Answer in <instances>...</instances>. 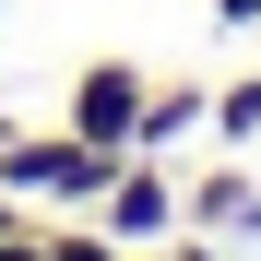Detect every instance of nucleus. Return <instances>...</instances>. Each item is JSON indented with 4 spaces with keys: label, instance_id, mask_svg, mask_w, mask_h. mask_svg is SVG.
I'll return each mask as SVG.
<instances>
[{
    "label": "nucleus",
    "instance_id": "f257e3e1",
    "mask_svg": "<svg viewBox=\"0 0 261 261\" xmlns=\"http://www.w3.org/2000/svg\"><path fill=\"white\" fill-rule=\"evenodd\" d=\"M107 178H119V154L83 143V130H12L0 143V202H71V214H95Z\"/></svg>",
    "mask_w": 261,
    "mask_h": 261
},
{
    "label": "nucleus",
    "instance_id": "f03ea898",
    "mask_svg": "<svg viewBox=\"0 0 261 261\" xmlns=\"http://www.w3.org/2000/svg\"><path fill=\"white\" fill-rule=\"evenodd\" d=\"M143 95H154V71H143V60H83V71H71V119H60V130H83V143L130 154V130H143Z\"/></svg>",
    "mask_w": 261,
    "mask_h": 261
},
{
    "label": "nucleus",
    "instance_id": "7ed1b4c3",
    "mask_svg": "<svg viewBox=\"0 0 261 261\" xmlns=\"http://www.w3.org/2000/svg\"><path fill=\"white\" fill-rule=\"evenodd\" d=\"M95 226H107L119 249H154V238H178V178H166L154 154H119V178H107V202H95Z\"/></svg>",
    "mask_w": 261,
    "mask_h": 261
},
{
    "label": "nucleus",
    "instance_id": "20e7f679",
    "mask_svg": "<svg viewBox=\"0 0 261 261\" xmlns=\"http://www.w3.org/2000/svg\"><path fill=\"white\" fill-rule=\"evenodd\" d=\"M178 226H202V238H249V226H261V178H249V166H202V178L178 190Z\"/></svg>",
    "mask_w": 261,
    "mask_h": 261
},
{
    "label": "nucleus",
    "instance_id": "39448f33",
    "mask_svg": "<svg viewBox=\"0 0 261 261\" xmlns=\"http://www.w3.org/2000/svg\"><path fill=\"white\" fill-rule=\"evenodd\" d=\"M190 119H202V83H154V95H143V130H130V154H166Z\"/></svg>",
    "mask_w": 261,
    "mask_h": 261
},
{
    "label": "nucleus",
    "instance_id": "423d86ee",
    "mask_svg": "<svg viewBox=\"0 0 261 261\" xmlns=\"http://www.w3.org/2000/svg\"><path fill=\"white\" fill-rule=\"evenodd\" d=\"M214 143H238V154H261V71H238L226 95H214Z\"/></svg>",
    "mask_w": 261,
    "mask_h": 261
},
{
    "label": "nucleus",
    "instance_id": "0eeeda50",
    "mask_svg": "<svg viewBox=\"0 0 261 261\" xmlns=\"http://www.w3.org/2000/svg\"><path fill=\"white\" fill-rule=\"evenodd\" d=\"M48 261H130V249L95 226V214H83V226H48Z\"/></svg>",
    "mask_w": 261,
    "mask_h": 261
},
{
    "label": "nucleus",
    "instance_id": "6e6552de",
    "mask_svg": "<svg viewBox=\"0 0 261 261\" xmlns=\"http://www.w3.org/2000/svg\"><path fill=\"white\" fill-rule=\"evenodd\" d=\"M0 261H48V226H24L12 202H0Z\"/></svg>",
    "mask_w": 261,
    "mask_h": 261
},
{
    "label": "nucleus",
    "instance_id": "1a4fd4ad",
    "mask_svg": "<svg viewBox=\"0 0 261 261\" xmlns=\"http://www.w3.org/2000/svg\"><path fill=\"white\" fill-rule=\"evenodd\" d=\"M214 24H226V36H261V0H214Z\"/></svg>",
    "mask_w": 261,
    "mask_h": 261
},
{
    "label": "nucleus",
    "instance_id": "9d476101",
    "mask_svg": "<svg viewBox=\"0 0 261 261\" xmlns=\"http://www.w3.org/2000/svg\"><path fill=\"white\" fill-rule=\"evenodd\" d=\"M130 261H214V249H178V238H154V249H130Z\"/></svg>",
    "mask_w": 261,
    "mask_h": 261
}]
</instances>
